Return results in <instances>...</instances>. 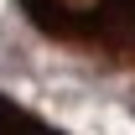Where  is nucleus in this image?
I'll return each instance as SVG.
<instances>
[{"label":"nucleus","instance_id":"obj_2","mask_svg":"<svg viewBox=\"0 0 135 135\" xmlns=\"http://www.w3.org/2000/svg\"><path fill=\"white\" fill-rule=\"evenodd\" d=\"M0 135H68V130H57V125L42 119L36 109L16 104L11 94H0Z\"/></svg>","mask_w":135,"mask_h":135},{"label":"nucleus","instance_id":"obj_1","mask_svg":"<svg viewBox=\"0 0 135 135\" xmlns=\"http://www.w3.org/2000/svg\"><path fill=\"white\" fill-rule=\"evenodd\" d=\"M42 42L104 73H135V0H16Z\"/></svg>","mask_w":135,"mask_h":135}]
</instances>
